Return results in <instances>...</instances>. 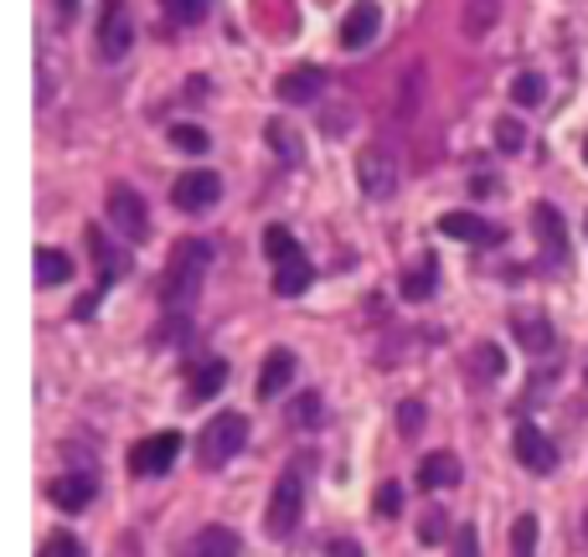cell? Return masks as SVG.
Returning a JSON list of instances; mask_svg holds the SVG:
<instances>
[{
	"mask_svg": "<svg viewBox=\"0 0 588 557\" xmlns=\"http://www.w3.org/2000/svg\"><path fill=\"white\" fill-rule=\"evenodd\" d=\"M320 413H326V408H320L316 392H300V398H289V423H295V429H320Z\"/></svg>",
	"mask_w": 588,
	"mask_h": 557,
	"instance_id": "28",
	"label": "cell"
},
{
	"mask_svg": "<svg viewBox=\"0 0 588 557\" xmlns=\"http://www.w3.org/2000/svg\"><path fill=\"white\" fill-rule=\"evenodd\" d=\"M42 557H83V543L68 537V532H52V537L42 543Z\"/></svg>",
	"mask_w": 588,
	"mask_h": 557,
	"instance_id": "35",
	"label": "cell"
},
{
	"mask_svg": "<svg viewBox=\"0 0 588 557\" xmlns=\"http://www.w3.org/2000/svg\"><path fill=\"white\" fill-rule=\"evenodd\" d=\"M217 196H223V176L217 171H186L171 186V202L182 212H207V207H217Z\"/></svg>",
	"mask_w": 588,
	"mask_h": 557,
	"instance_id": "8",
	"label": "cell"
},
{
	"mask_svg": "<svg viewBox=\"0 0 588 557\" xmlns=\"http://www.w3.org/2000/svg\"><path fill=\"white\" fill-rule=\"evenodd\" d=\"M300 506H305V485H300V475H295V470H285V475L274 481L269 516H264L269 537H289V532L300 527Z\"/></svg>",
	"mask_w": 588,
	"mask_h": 557,
	"instance_id": "4",
	"label": "cell"
},
{
	"mask_svg": "<svg viewBox=\"0 0 588 557\" xmlns=\"http://www.w3.org/2000/svg\"><path fill=\"white\" fill-rule=\"evenodd\" d=\"M439 233L454 243H475V248H485V243H496V223H485V217H475V212H444L439 217Z\"/></svg>",
	"mask_w": 588,
	"mask_h": 557,
	"instance_id": "12",
	"label": "cell"
},
{
	"mask_svg": "<svg viewBox=\"0 0 588 557\" xmlns=\"http://www.w3.org/2000/svg\"><path fill=\"white\" fill-rule=\"evenodd\" d=\"M512 331H516V341H522L532 357H553V347H558V336H553V320H547V316H532V310H516V316H512Z\"/></svg>",
	"mask_w": 588,
	"mask_h": 557,
	"instance_id": "13",
	"label": "cell"
},
{
	"mask_svg": "<svg viewBox=\"0 0 588 557\" xmlns=\"http://www.w3.org/2000/svg\"><path fill=\"white\" fill-rule=\"evenodd\" d=\"M227 382V362H207V367H196L192 377V403H202V398H217Z\"/></svg>",
	"mask_w": 588,
	"mask_h": 557,
	"instance_id": "25",
	"label": "cell"
},
{
	"mask_svg": "<svg viewBox=\"0 0 588 557\" xmlns=\"http://www.w3.org/2000/svg\"><path fill=\"white\" fill-rule=\"evenodd\" d=\"M68 279H73V258L58 254V248H42V254H37V285L58 289V285H68Z\"/></svg>",
	"mask_w": 588,
	"mask_h": 557,
	"instance_id": "22",
	"label": "cell"
},
{
	"mask_svg": "<svg viewBox=\"0 0 588 557\" xmlns=\"http://www.w3.org/2000/svg\"><path fill=\"white\" fill-rule=\"evenodd\" d=\"M584 537H588V512H584Z\"/></svg>",
	"mask_w": 588,
	"mask_h": 557,
	"instance_id": "43",
	"label": "cell"
},
{
	"mask_svg": "<svg viewBox=\"0 0 588 557\" xmlns=\"http://www.w3.org/2000/svg\"><path fill=\"white\" fill-rule=\"evenodd\" d=\"M532 547H537V516H522L512 532V553L516 557H532Z\"/></svg>",
	"mask_w": 588,
	"mask_h": 557,
	"instance_id": "34",
	"label": "cell"
},
{
	"mask_svg": "<svg viewBox=\"0 0 588 557\" xmlns=\"http://www.w3.org/2000/svg\"><path fill=\"white\" fill-rule=\"evenodd\" d=\"M584 155H588V145H584Z\"/></svg>",
	"mask_w": 588,
	"mask_h": 557,
	"instance_id": "44",
	"label": "cell"
},
{
	"mask_svg": "<svg viewBox=\"0 0 588 557\" xmlns=\"http://www.w3.org/2000/svg\"><path fill=\"white\" fill-rule=\"evenodd\" d=\"M186 336H192V320H186V316H171L166 326H161V347H186Z\"/></svg>",
	"mask_w": 588,
	"mask_h": 557,
	"instance_id": "37",
	"label": "cell"
},
{
	"mask_svg": "<svg viewBox=\"0 0 588 557\" xmlns=\"http://www.w3.org/2000/svg\"><path fill=\"white\" fill-rule=\"evenodd\" d=\"M83 238H89V248H93V269H99V279H104V285H114V279H124V274H130V258H124L120 248H114V243L104 238V227H89Z\"/></svg>",
	"mask_w": 588,
	"mask_h": 557,
	"instance_id": "16",
	"label": "cell"
},
{
	"mask_svg": "<svg viewBox=\"0 0 588 557\" xmlns=\"http://www.w3.org/2000/svg\"><path fill=\"white\" fill-rule=\"evenodd\" d=\"M93 491H99L93 475H58V481L47 485V501H52L58 512H83L93 501Z\"/></svg>",
	"mask_w": 588,
	"mask_h": 557,
	"instance_id": "15",
	"label": "cell"
},
{
	"mask_svg": "<svg viewBox=\"0 0 588 557\" xmlns=\"http://www.w3.org/2000/svg\"><path fill=\"white\" fill-rule=\"evenodd\" d=\"M78 6H83V0H58V16H62V21H73Z\"/></svg>",
	"mask_w": 588,
	"mask_h": 557,
	"instance_id": "41",
	"label": "cell"
},
{
	"mask_svg": "<svg viewBox=\"0 0 588 557\" xmlns=\"http://www.w3.org/2000/svg\"><path fill=\"white\" fill-rule=\"evenodd\" d=\"M264 135H269V145H274V155H279V161H289V166H300V161H305L300 135H295L285 120H269V130H264Z\"/></svg>",
	"mask_w": 588,
	"mask_h": 557,
	"instance_id": "24",
	"label": "cell"
},
{
	"mask_svg": "<svg viewBox=\"0 0 588 557\" xmlns=\"http://www.w3.org/2000/svg\"><path fill=\"white\" fill-rule=\"evenodd\" d=\"M419 83H423L419 68H413V73H403V89H398V120H408V114L419 109Z\"/></svg>",
	"mask_w": 588,
	"mask_h": 557,
	"instance_id": "32",
	"label": "cell"
},
{
	"mask_svg": "<svg viewBox=\"0 0 588 557\" xmlns=\"http://www.w3.org/2000/svg\"><path fill=\"white\" fill-rule=\"evenodd\" d=\"M171 145L186 151V155H202L212 145V135H207V130H196V124H176V130H171Z\"/></svg>",
	"mask_w": 588,
	"mask_h": 557,
	"instance_id": "31",
	"label": "cell"
},
{
	"mask_svg": "<svg viewBox=\"0 0 588 557\" xmlns=\"http://www.w3.org/2000/svg\"><path fill=\"white\" fill-rule=\"evenodd\" d=\"M512 99L522 109H537V104H543V99H547L543 73H522V78H516V83H512Z\"/></svg>",
	"mask_w": 588,
	"mask_h": 557,
	"instance_id": "29",
	"label": "cell"
},
{
	"mask_svg": "<svg viewBox=\"0 0 588 557\" xmlns=\"http://www.w3.org/2000/svg\"><path fill=\"white\" fill-rule=\"evenodd\" d=\"M161 6L171 11V21H176V27H196V21L212 11V0H161Z\"/></svg>",
	"mask_w": 588,
	"mask_h": 557,
	"instance_id": "30",
	"label": "cell"
},
{
	"mask_svg": "<svg viewBox=\"0 0 588 557\" xmlns=\"http://www.w3.org/2000/svg\"><path fill=\"white\" fill-rule=\"evenodd\" d=\"M264 254H269L274 269H285V264L305 258V248L295 243V233H289V227H269V233H264Z\"/></svg>",
	"mask_w": 588,
	"mask_h": 557,
	"instance_id": "23",
	"label": "cell"
},
{
	"mask_svg": "<svg viewBox=\"0 0 588 557\" xmlns=\"http://www.w3.org/2000/svg\"><path fill=\"white\" fill-rule=\"evenodd\" d=\"M434 285H439L434 254H419V258H413V269L403 274V300H429V295H434Z\"/></svg>",
	"mask_w": 588,
	"mask_h": 557,
	"instance_id": "21",
	"label": "cell"
},
{
	"mask_svg": "<svg viewBox=\"0 0 588 557\" xmlns=\"http://www.w3.org/2000/svg\"><path fill=\"white\" fill-rule=\"evenodd\" d=\"M496 145H501L506 155H516L522 145H527V130H522L516 120H496Z\"/></svg>",
	"mask_w": 588,
	"mask_h": 557,
	"instance_id": "33",
	"label": "cell"
},
{
	"mask_svg": "<svg viewBox=\"0 0 588 557\" xmlns=\"http://www.w3.org/2000/svg\"><path fill=\"white\" fill-rule=\"evenodd\" d=\"M516 460H522V470H532V475H553L558 470V450H553V439L537 429V423H516Z\"/></svg>",
	"mask_w": 588,
	"mask_h": 557,
	"instance_id": "9",
	"label": "cell"
},
{
	"mask_svg": "<svg viewBox=\"0 0 588 557\" xmlns=\"http://www.w3.org/2000/svg\"><path fill=\"white\" fill-rule=\"evenodd\" d=\"M289 382H295V357L289 351H269L264 372H258V398H285Z\"/></svg>",
	"mask_w": 588,
	"mask_h": 557,
	"instance_id": "18",
	"label": "cell"
},
{
	"mask_svg": "<svg viewBox=\"0 0 588 557\" xmlns=\"http://www.w3.org/2000/svg\"><path fill=\"white\" fill-rule=\"evenodd\" d=\"M496 16H501V0H470L465 6V37H485Z\"/></svg>",
	"mask_w": 588,
	"mask_h": 557,
	"instance_id": "27",
	"label": "cell"
},
{
	"mask_svg": "<svg viewBox=\"0 0 588 557\" xmlns=\"http://www.w3.org/2000/svg\"><path fill=\"white\" fill-rule=\"evenodd\" d=\"M331 553H336V557H362V547H357V543H336Z\"/></svg>",
	"mask_w": 588,
	"mask_h": 557,
	"instance_id": "42",
	"label": "cell"
},
{
	"mask_svg": "<svg viewBox=\"0 0 588 557\" xmlns=\"http://www.w3.org/2000/svg\"><path fill=\"white\" fill-rule=\"evenodd\" d=\"M243 444H248V419L243 413H217L196 439V460H202V470H223Z\"/></svg>",
	"mask_w": 588,
	"mask_h": 557,
	"instance_id": "2",
	"label": "cell"
},
{
	"mask_svg": "<svg viewBox=\"0 0 588 557\" xmlns=\"http://www.w3.org/2000/svg\"><path fill=\"white\" fill-rule=\"evenodd\" d=\"M532 238H537V248H543V258L553 269L568 264V223H563V212L553 207V202H537V207H532Z\"/></svg>",
	"mask_w": 588,
	"mask_h": 557,
	"instance_id": "5",
	"label": "cell"
},
{
	"mask_svg": "<svg viewBox=\"0 0 588 557\" xmlns=\"http://www.w3.org/2000/svg\"><path fill=\"white\" fill-rule=\"evenodd\" d=\"M357 176H362V192L378 196V202L398 192V161H392L388 145H372V151L357 161Z\"/></svg>",
	"mask_w": 588,
	"mask_h": 557,
	"instance_id": "10",
	"label": "cell"
},
{
	"mask_svg": "<svg viewBox=\"0 0 588 557\" xmlns=\"http://www.w3.org/2000/svg\"><path fill=\"white\" fill-rule=\"evenodd\" d=\"M182 444H186V439L176 434V429H166V434H151V439H140L135 450H130V465H135V475L155 481V475H166V470L176 465Z\"/></svg>",
	"mask_w": 588,
	"mask_h": 557,
	"instance_id": "6",
	"label": "cell"
},
{
	"mask_svg": "<svg viewBox=\"0 0 588 557\" xmlns=\"http://www.w3.org/2000/svg\"><path fill=\"white\" fill-rule=\"evenodd\" d=\"M496 377H506V351L496 347V341H475V351H470V382H496Z\"/></svg>",
	"mask_w": 588,
	"mask_h": 557,
	"instance_id": "19",
	"label": "cell"
},
{
	"mask_svg": "<svg viewBox=\"0 0 588 557\" xmlns=\"http://www.w3.org/2000/svg\"><path fill=\"white\" fill-rule=\"evenodd\" d=\"M93 47L104 62H124V52L135 47V16L124 0H104L99 6V27H93Z\"/></svg>",
	"mask_w": 588,
	"mask_h": 557,
	"instance_id": "3",
	"label": "cell"
},
{
	"mask_svg": "<svg viewBox=\"0 0 588 557\" xmlns=\"http://www.w3.org/2000/svg\"><path fill=\"white\" fill-rule=\"evenodd\" d=\"M320 93H326V73H320V68H289V73L279 78V99H285V104H316Z\"/></svg>",
	"mask_w": 588,
	"mask_h": 557,
	"instance_id": "14",
	"label": "cell"
},
{
	"mask_svg": "<svg viewBox=\"0 0 588 557\" xmlns=\"http://www.w3.org/2000/svg\"><path fill=\"white\" fill-rule=\"evenodd\" d=\"M109 223L120 227L130 243L151 238V217H145V202H140L135 186H109Z\"/></svg>",
	"mask_w": 588,
	"mask_h": 557,
	"instance_id": "7",
	"label": "cell"
},
{
	"mask_svg": "<svg viewBox=\"0 0 588 557\" xmlns=\"http://www.w3.org/2000/svg\"><path fill=\"white\" fill-rule=\"evenodd\" d=\"M454 557H481V537H475V527L454 532Z\"/></svg>",
	"mask_w": 588,
	"mask_h": 557,
	"instance_id": "39",
	"label": "cell"
},
{
	"mask_svg": "<svg viewBox=\"0 0 588 557\" xmlns=\"http://www.w3.org/2000/svg\"><path fill=\"white\" fill-rule=\"evenodd\" d=\"M398 512H403V485H382V491H378V516H388V522H392V516H398Z\"/></svg>",
	"mask_w": 588,
	"mask_h": 557,
	"instance_id": "38",
	"label": "cell"
},
{
	"mask_svg": "<svg viewBox=\"0 0 588 557\" xmlns=\"http://www.w3.org/2000/svg\"><path fill=\"white\" fill-rule=\"evenodd\" d=\"M378 31H382V6L378 0H357L347 11V21H341V47L362 52V47L378 42Z\"/></svg>",
	"mask_w": 588,
	"mask_h": 557,
	"instance_id": "11",
	"label": "cell"
},
{
	"mask_svg": "<svg viewBox=\"0 0 588 557\" xmlns=\"http://www.w3.org/2000/svg\"><path fill=\"white\" fill-rule=\"evenodd\" d=\"M419 429H423V403H413V398H408V403H398V434L413 439Z\"/></svg>",
	"mask_w": 588,
	"mask_h": 557,
	"instance_id": "36",
	"label": "cell"
},
{
	"mask_svg": "<svg viewBox=\"0 0 588 557\" xmlns=\"http://www.w3.org/2000/svg\"><path fill=\"white\" fill-rule=\"evenodd\" d=\"M419 485L423 491H450V485H460V460H454V454H429V460H423L419 465Z\"/></svg>",
	"mask_w": 588,
	"mask_h": 557,
	"instance_id": "20",
	"label": "cell"
},
{
	"mask_svg": "<svg viewBox=\"0 0 588 557\" xmlns=\"http://www.w3.org/2000/svg\"><path fill=\"white\" fill-rule=\"evenodd\" d=\"M274 289H279V295H305V289H310V264L295 258L285 269H274Z\"/></svg>",
	"mask_w": 588,
	"mask_h": 557,
	"instance_id": "26",
	"label": "cell"
},
{
	"mask_svg": "<svg viewBox=\"0 0 588 557\" xmlns=\"http://www.w3.org/2000/svg\"><path fill=\"white\" fill-rule=\"evenodd\" d=\"M439 537H444V512L429 506V512H423V543H439Z\"/></svg>",
	"mask_w": 588,
	"mask_h": 557,
	"instance_id": "40",
	"label": "cell"
},
{
	"mask_svg": "<svg viewBox=\"0 0 588 557\" xmlns=\"http://www.w3.org/2000/svg\"><path fill=\"white\" fill-rule=\"evenodd\" d=\"M207 264H212V248L202 238H186L176 248V258L166 264V279H161V300H166L171 316H186L202 295V279H207Z\"/></svg>",
	"mask_w": 588,
	"mask_h": 557,
	"instance_id": "1",
	"label": "cell"
},
{
	"mask_svg": "<svg viewBox=\"0 0 588 557\" xmlns=\"http://www.w3.org/2000/svg\"><path fill=\"white\" fill-rule=\"evenodd\" d=\"M243 553V537L233 527H202L186 543V557H238Z\"/></svg>",
	"mask_w": 588,
	"mask_h": 557,
	"instance_id": "17",
	"label": "cell"
}]
</instances>
